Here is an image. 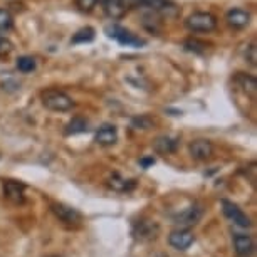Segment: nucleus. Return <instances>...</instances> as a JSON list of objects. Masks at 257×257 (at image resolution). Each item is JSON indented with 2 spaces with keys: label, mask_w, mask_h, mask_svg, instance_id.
<instances>
[{
  "label": "nucleus",
  "mask_w": 257,
  "mask_h": 257,
  "mask_svg": "<svg viewBox=\"0 0 257 257\" xmlns=\"http://www.w3.org/2000/svg\"><path fill=\"white\" fill-rule=\"evenodd\" d=\"M160 234V227L157 222L148 220V219H142L133 222L132 225V235L137 242H152L158 237Z\"/></svg>",
  "instance_id": "obj_4"
},
{
  "label": "nucleus",
  "mask_w": 257,
  "mask_h": 257,
  "mask_svg": "<svg viewBox=\"0 0 257 257\" xmlns=\"http://www.w3.org/2000/svg\"><path fill=\"white\" fill-rule=\"evenodd\" d=\"M51 212L54 213L57 220H61L66 225H79L82 222V213L77 208L66 205L62 202H52L51 203Z\"/></svg>",
  "instance_id": "obj_5"
},
{
  "label": "nucleus",
  "mask_w": 257,
  "mask_h": 257,
  "mask_svg": "<svg viewBox=\"0 0 257 257\" xmlns=\"http://www.w3.org/2000/svg\"><path fill=\"white\" fill-rule=\"evenodd\" d=\"M203 215V208L198 205V203H193L185 210H182L180 213H177L175 217H173V224L180 225V227H192V225H197L198 222H200Z\"/></svg>",
  "instance_id": "obj_9"
},
{
  "label": "nucleus",
  "mask_w": 257,
  "mask_h": 257,
  "mask_svg": "<svg viewBox=\"0 0 257 257\" xmlns=\"http://www.w3.org/2000/svg\"><path fill=\"white\" fill-rule=\"evenodd\" d=\"M96 37V31L93 27H82L79 29L74 36H72V44H84V42H93Z\"/></svg>",
  "instance_id": "obj_20"
},
{
  "label": "nucleus",
  "mask_w": 257,
  "mask_h": 257,
  "mask_svg": "<svg viewBox=\"0 0 257 257\" xmlns=\"http://www.w3.org/2000/svg\"><path fill=\"white\" fill-rule=\"evenodd\" d=\"M103 9L104 14L113 21H118V19H123L126 14V9L123 7V4L119 0H103Z\"/></svg>",
  "instance_id": "obj_19"
},
{
  "label": "nucleus",
  "mask_w": 257,
  "mask_h": 257,
  "mask_svg": "<svg viewBox=\"0 0 257 257\" xmlns=\"http://www.w3.org/2000/svg\"><path fill=\"white\" fill-rule=\"evenodd\" d=\"M178 148V138L175 137H168V135H162L153 140V150L158 155L167 157L170 153H175Z\"/></svg>",
  "instance_id": "obj_15"
},
{
  "label": "nucleus",
  "mask_w": 257,
  "mask_h": 257,
  "mask_svg": "<svg viewBox=\"0 0 257 257\" xmlns=\"http://www.w3.org/2000/svg\"><path fill=\"white\" fill-rule=\"evenodd\" d=\"M234 250L239 257H250L255 250L254 239L247 234H234Z\"/></svg>",
  "instance_id": "obj_14"
},
{
  "label": "nucleus",
  "mask_w": 257,
  "mask_h": 257,
  "mask_svg": "<svg viewBox=\"0 0 257 257\" xmlns=\"http://www.w3.org/2000/svg\"><path fill=\"white\" fill-rule=\"evenodd\" d=\"M119 135H118V128L114 124H103L101 128L96 132L94 142L99 145V147H113L118 142Z\"/></svg>",
  "instance_id": "obj_13"
},
{
  "label": "nucleus",
  "mask_w": 257,
  "mask_h": 257,
  "mask_svg": "<svg viewBox=\"0 0 257 257\" xmlns=\"http://www.w3.org/2000/svg\"><path fill=\"white\" fill-rule=\"evenodd\" d=\"M153 124H155V121L150 118V116H145V114L137 116V118L132 119V126L137 130H150V128H153Z\"/></svg>",
  "instance_id": "obj_23"
},
{
  "label": "nucleus",
  "mask_w": 257,
  "mask_h": 257,
  "mask_svg": "<svg viewBox=\"0 0 257 257\" xmlns=\"http://www.w3.org/2000/svg\"><path fill=\"white\" fill-rule=\"evenodd\" d=\"M145 7H148L157 16L167 19H175L180 16V7L172 0H145Z\"/></svg>",
  "instance_id": "obj_8"
},
{
  "label": "nucleus",
  "mask_w": 257,
  "mask_h": 257,
  "mask_svg": "<svg viewBox=\"0 0 257 257\" xmlns=\"http://www.w3.org/2000/svg\"><path fill=\"white\" fill-rule=\"evenodd\" d=\"M14 27V17L12 14L6 11V9H0V31H11Z\"/></svg>",
  "instance_id": "obj_24"
},
{
  "label": "nucleus",
  "mask_w": 257,
  "mask_h": 257,
  "mask_svg": "<svg viewBox=\"0 0 257 257\" xmlns=\"http://www.w3.org/2000/svg\"><path fill=\"white\" fill-rule=\"evenodd\" d=\"M225 21L230 27H234V29H245L250 22V14L247 11H244V9L235 7V9H230V11L227 12Z\"/></svg>",
  "instance_id": "obj_16"
},
{
  "label": "nucleus",
  "mask_w": 257,
  "mask_h": 257,
  "mask_svg": "<svg viewBox=\"0 0 257 257\" xmlns=\"http://www.w3.org/2000/svg\"><path fill=\"white\" fill-rule=\"evenodd\" d=\"M193 242H195V235L187 229L173 230L172 234L168 235V244L175 250H187Z\"/></svg>",
  "instance_id": "obj_10"
},
{
  "label": "nucleus",
  "mask_w": 257,
  "mask_h": 257,
  "mask_svg": "<svg viewBox=\"0 0 257 257\" xmlns=\"http://www.w3.org/2000/svg\"><path fill=\"white\" fill-rule=\"evenodd\" d=\"M185 27L190 32H212L217 29V17L210 12H193L185 19Z\"/></svg>",
  "instance_id": "obj_2"
},
{
  "label": "nucleus",
  "mask_w": 257,
  "mask_h": 257,
  "mask_svg": "<svg viewBox=\"0 0 257 257\" xmlns=\"http://www.w3.org/2000/svg\"><path fill=\"white\" fill-rule=\"evenodd\" d=\"M235 82L239 88L244 89L245 94H249L250 98H255L257 93V79L254 76L245 74V72H237L235 74Z\"/></svg>",
  "instance_id": "obj_17"
},
{
  "label": "nucleus",
  "mask_w": 257,
  "mask_h": 257,
  "mask_svg": "<svg viewBox=\"0 0 257 257\" xmlns=\"http://www.w3.org/2000/svg\"><path fill=\"white\" fill-rule=\"evenodd\" d=\"M41 101L42 106L49 111H56V113H66L74 108V101L69 94H66L64 91L59 89H44L41 93Z\"/></svg>",
  "instance_id": "obj_1"
},
{
  "label": "nucleus",
  "mask_w": 257,
  "mask_h": 257,
  "mask_svg": "<svg viewBox=\"0 0 257 257\" xmlns=\"http://www.w3.org/2000/svg\"><path fill=\"white\" fill-rule=\"evenodd\" d=\"M86 132H89V123H88V119L82 118V116H76V118H72L64 128L66 137H74V135H81V133H86Z\"/></svg>",
  "instance_id": "obj_18"
},
{
  "label": "nucleus",
  "mask_w": 257,
  "mask_h": 257,
  "mask_svg": "<svg viewBox=\"0 0 257 257\" xmlns=\"http://www.w3.org/2000/svg\"><path fill=\"white\" fill-rule=\"evenodd\" d=\"M123 4V7L128 11V9H140L145 7V0H119Z\"/></svg>",
  "instance_id": "obj_28"
},
{
  "label": "nucleus",
  "mask_w": 257,
  "mask_h": 257,
  "mask_svg": "<svg viewBox=\"0 0 257 257\" xmlns=\"http://www.w3.org/2000/svg\"><path fill=\"white\" fill-rule=\"evenodd\" d=\"M99 0H76V7L81 12H91L93 9L98 6Z\"/></svg>",
  "instance_id": "obj_25"
},
{
  "label": "nucleus",
  "mask_w": 257,
  "mask_h": 257,
  "mask_svg": "<svg viewBox=\"0 0 257 257\" xmlns=\"http://www.w3.org/2000/svg\"><path fill=\"white\" fill-rule=\"evenodd\" d=\"M183 47H185V51L195 52V54H203L207 51V44L203 41H198V39H187Z\"/></svg>",
  "instance_id": "obj_21"
},
{
  "label": "nucleus",
  "mask_w": 257,
  "mask_h": 257,
  "mask_svg": "<svg viewBox=\"0 0 257 257\" xmlns=\"http://www.w3.org/2000/svg\"><path fill=\"white\" fill-rule=\"evenodd\" d=\"M138 163H140V167L147 170V168L152 167V165H155V158L153 157H143V158H140Z\"/></svg>",
  "instance_id": "obj_29"
},
{
  "label": "nucleus",
  "mask_w": 257,
  "mask_h": 257,
  "mask_svg": "<svg viewBox=\"0 0 257 257\" xmlns=\"http://www.w3.org/2000/svg\"><path fill=\"white\" fill-rule=\"evenodd\" d=\"M17 69L21 72H32L36 69V59L31 56H21L16 62Z\"/></svg>",
  "instance_id": "obj_22"
},
{
  "label": "nucleus",
  "mask_w": 257,
  "mask_h": 257,
  "mask_svg": "<svg viewBox=\"0 0 257 257\" xmlns=\"http://www.w3.org/2000/svg\"><path fill=\"white\" fill-rule=\"evenodd\" d=\"M247 61L250 62V66H257V47H255V44H250L249 46V49H247Z\"/></svg>",
  "instance_id": "obj_27"
},
{
  "label": "nucleus",
  "mask_w": 257,
  "mask_h": 257,
  "mask_svg": "<svg viewBox=\"0 0 257 257\" xmlns=\"http://www.w3.org/2000/svg\"><path fill=\"white\" fill-rule=\"evenodd\" d=\"M4 198L14 205H22L26 202V185L19 180H2Z\"/></svg>",
  "instance_id": "obj_7"
},
{
  "label": "nucleus",
  "mask_w": 257,
  "mask_h": 257,
  "mask_svg": "<svg viewBox=\"0 0 257 257\" xmlns=\"http://www.w3.org/2000/svg\"><path fill=\"white\" fill-rule=\"evenodd\" d=\"M220 203H222V212H224V215L230 222H234V224L237 227H240V229H250L252 220L249 219V215L237 205V203L227 200V198H224Z\"/></svg>",
  "instance_id": "obj_6"
},
{
  "label": "nucleus",
  "mask_w": 257,
  "mask_h": 257,
  "mask_svg": "<svg viewBox=\"0 0 257 257\" xmlns=\"http://www.w3.org/2000/svg\"><path fill=\"white\" fill-rule=\"evenodd\" d=\"M108 187L113 192L118 193H130L137 188V180L135 178H126L123 175H119L118 172H114L113 175L108 178Z\"/></svg>",
  "instance_id": "obj_12"
},
{
  "label": "nucleus",
  "mask_w": 257,
  "mask_h": 257,
  "mask_svg": "<svg viewBox=\"0 0 257 257\" xmlns=\"http://www.w3.org/2000/svg\"><path fill=\"white\" fill-rule=\"evenodd\" d=\"M51 257H56V255H51Z\"/></svg>",
  "instance_id": "obj_30"
},
{
  "label": "nucleus",
  "mask_w": 257,
  "mask_h": 257,
  "mask_svg": "<svg viewBox=\"0 0 257 257\" xmlns=\"http://www.w3.org/2000/svg\"><path fill=\"white\" fill-rule=\"evenodd\" d=\"M188 153L195 160H208L213 155V145L205 138H197L188 143Z\"/></svg>",
  "instance_id": "obj_11"
},
{
  "label": "nucleus",
  "mask_w": 257,
  "mask_h": 257,
  "mask_svg": "<svg viewBox=\"0 0 257 257\" xmlns=\"http://www.w3.org/2000/svg\"><path fill=\"white\" fill-rule=\"evenodd\" d=\"M106 34L126 47H142L147 44L143 39H140L137 36V34H133L132 31H128V29L123 26H118V24H111V26L106 27Z\"/></svg>",
  "instance_id": "obj_3"
},
{
  "label": "nucleus",
  "mask_w": 257,
  "mask_h": 257,
  "mask_svg": "<svg viewBox=\"0 0 257 257\" xmlns=\"http://www.w3.org/2000/svg\"><path fill=\"white\" fill-rule=\"evenodd\" d=\"M11 51H12V42L9 41V39L4 37V36H0V57L7 56Z\"/></svg>",
  "instance_id": "obj_26"
}]
</instances>
